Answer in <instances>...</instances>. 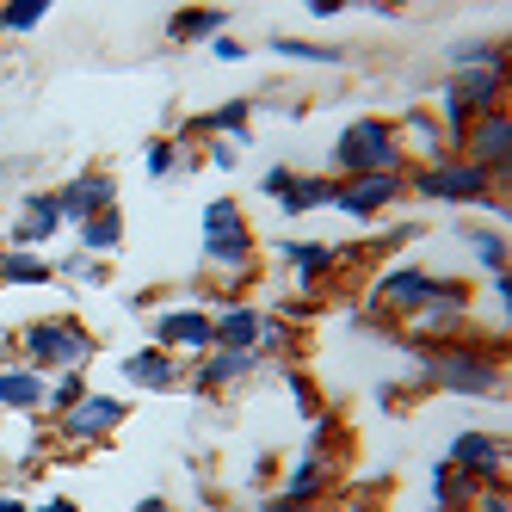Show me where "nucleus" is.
Listing matches in <instances>:
<instances>
[{
  "instance_id": "6e6552de",
  "label": "nucleus",
  "mask_w": 512,
  "mask_h": 512,
  "mask_svg": "<svg viewBox=\"0 0 512 512\" xmlns=\"http://www.w3.org/2000/svg\"><path fill=\"white\" fill-rule=\"evenodd\" d=\"M124 414L130 408L118 395H81L75 408L56 414V438H62V445H99V438H112L124 426Z\"/></svg>"
},
{
  "instance_id": "6ab92c4d",
  "label": "nucleus",
  "mask_w": 512,
  "mask_h": 512,
  "mask_svg": "<svg viewBox=\"0 0 512 512\" xmlns=\"http://www.w3.org/2000/svg\"><path fill=\"white\" fill-rule=\"evenodd\" d=\"M62 229V210H56V192H38L25 198V216L13 223V247H31V241H50Z\"/></svg>"
},
{
  "instance_id": "b1692460",
  "label": "nucleus",
  "mask_w": 512,
  "mask_h": 512,
  "mask_svg": "<svg viewBox=\"0 0 512 512\" xmlns=\"http://www.w3.org/2000/svg\"><path fill=\"white\" fill-rule=\"evenodd\" d=\"M315 204H334V179H290V192L278 198L284 216H303V210H315Z\"/></svg>"
},
{
  "instance_id": "0eeeda50",
  "label": "nucleus",
  "mask_w": 512,
  "mask_h": 512,
  "mask_svg": "<svg viewBox=\"0 0 512 512\" xmlns=\"http://www.w3.org/2000/svg\"><path fill=\"white\" fill-rule=\"evenodd\" d=\"M463 161L469 167H482L488 179H506L512 173V118H506V105H494V112H482L469 130H463Z\"/></svg>"
},
{
  "instance_id": "58836bf2",
  "label": "nucleus",
  "mask_w": 512,
  "mask_h": 512,
  "mask_svg": "<svg viewBox=\"0 0 512 512\" xmlns=\"http://www.w3.org/2000/svg\"><path fill=\"white\" fill-rule=\"evenodd\" d=\"M290 395H297L303 408H315V389H309V377H297V371H290Z\"/></svg>"
},
{
  "instance_id": "39448f33",
  "label": "nucleus",
  "mask_w": 512,
  "mask_h": 512,
  "mask_svg": "<svg viewBox=\"0 0 512 512\" xmlns=\"http://www.w3.org/2000/svg\"><path fill=\"white\" fill-rule=\"evenodd\" d=\"M463 321H469V290L457 278H432V290H426L408 315H401V327H408L414 340H438V346L457 340Z\"/></svg>"
},
{
  "instance_id": "f257e3e1",
  "label": "nucleus",
  "mask_w": 512,
  "mask_h": 512,
  "mask_svg": "<svg viewBox=\"0 0 512 512\" xmlns=\"http://www.w3.org/2000/svg\"><path fill=\"white\" fill-rule=\"evenodd\" d=\"M420 383L451 389V395H500L506 371H500V352H488V346H463V340H445V346H432V352H426Z\"/></svg>"
},
{
  "instance_id": "412c9836",
  "label": "nucleus",
  "mask_w": 512,
  "mask_h": 512,
  "mask_svg": "<svg viewBox=\"0 0 512 512\" xmlns=\"http://www.w3.org/2000/svg\"><path fill=\"white\" fill-rule=\"evenodd\" d=\"M247 112H253L247 99H229V105H216V112L192 118V136H229V142H247Z\"/></svg>"
},
{
  "instance_id": "473e14b6",
  "label": "nucleus",
  "mask_w": 512,
  "mask_h": 512,
  "mask_svg": "<svg viewBox=\"0 0 512 512\" xmlns=\"http://www.w3.org/2000/svg\"><path fill=\"white\" fill-rule=\"evenodd\" d=\"M149 173H155V179L179 173V142H149Z\"/></svg>"
},
{
  "instance_id": "a878e982",
  "label": "nucleus",
  "mask_w": 512,
  "mask_h": 512,
  "mask_svg": "<svg viewBox=\"0 0 512 512\" xmlns=\"http://www.w3.org/2000/svg\"><path fill=\"white\" fill-rule=\"evenodd\" d=\"M463 247L475 253V266H482L488 278L506 272V235H494V229H463Z\"/></svg>"
},
{
  "instance_id": "f8f14e48",
  "label": "nucleus",
  "mask_w": 512,
  "mask_h": 512,
  "mask_svg": "<svg viewBox=\"0 0 512 512\" xmlns=\"http://www.w3.org/2000/svg\"><path fill=\"white\" fill-rule=\"evenodd\" d=\"M155 346H161V352H198V358H204V352L216 346L210 309H192V303H186V309H161V315H155Z\"/></svg>"
},
{
  "instance_id": "2f4dec72",
  "label": "nucleus",
  "mask_w": 512,
  "mask_h": 512,
  "mask_svg": "<svg viewBox=\"0 0 512 512\" xmlns=\"http://www.w3.org/2000/svg\"><path fill=\"white\" fill-rule=\"evenodd\" d=\"M62 272H68V278H81V284H105V278H112V272H105L99 260H87V253H75V260H62V266H56V278H62Z\"/></svg>"
},
{
  "instance_id": "a19ab883",
  "label": "nucleus",
  "mask_w": 512,
  "mask_h": 512,
  "mask_svg": "<svg viewBox=\"0 0 512 512\" xmlns=\"http://www.w3.org/2000/svg\"><path fill=\"white\" fill-rule=\"evenodd\" d=\"M136 512H173V506H167L161 494H149V500H136Z\"/></svg>"
},
{
  "instance_id": "7ed1b4c3",
  "label": "nucleus",
  "mask_w": 512,
  "mask_h": 512,
  "mask_svg": "<svg viewBox=\"0 0 512 512\" xmlns=\"http://www.w3.org/2000/svg\"><path fill=\"white\" fill-rule=\"evenodd\" d=\"M334 167L346 179H371V173H401V136L389 118H352L334 136Z\"/></svg>"
},
{
  "instance_id": "9d476101",
  "label": "nucleus",
  "mask_w": 512,
  "mask_h": 512,
  "mask_svg": "<svg viewBox=\"0 0 512 512\" xmlns=\"http://www.w3.org/2000/svg\"><path fill=\"white\" fill-rule=\"evenodd\" d=\"M401 192H408V173H371V179H346V186H334V210L352 216V223H371V216L383 204H395Z\"/></svg>"
},
{
  "instance_id": "e433bc0d",
  "label": "nucleus",
  "mask_w": 512,
  "mask_h": 512,
  "mask_svg": "<svg viewBox=\"0 0 512 512\" xmlns=\"http://www.w3.org/2000/svg\"><path fill=\"white\" fill-rule=\"evenodd\" d=\"M210 50H216V56H223V62H241V56H247V50H241L235 38H210Z\"/></svg>"
},
{
  "instance_id": "4be33fe9",
  "label": "nucleus",
  "mask_w": 512,
  "mask_h": 512,
  "mask_svg": "<svg viewBox=\"0 0 512 512\" xmlns=\"http://www.w3.org/2000/svg\"><path fill=\"white\" fill-rule=\"evenodd\" d=\"M0 284H56V266L38 260L31 247H7L0 253Z\"/></svg>"
},
{
  "instance_id": "bb28decb",
  "label": "nucleus",
  "mask_w": 512,
  "mask_h": 512,
  "mask_svg": "<svg viewBox=\"0 0 512 512\" xmlns=\"http://www.w3.org/2000/svg\"><path fill=\"white\" fill-rule=\"evenodd\" d=\"M272 50L290 56V62H315V68H340L346 62V50H334V44H303V38H272Z\"/></svg>"
},
{
  "instance_id": "393cba45",
  "label": "nucleus",
  "mask_w": 512,
  "mask_h": 512,
  "mask_svg": "<svg viewBox=\"0 0 512 512\" xmlns=\"http://www.w3.org/2000/svg\"><path fill=\"white\" fill-rule=\"evenodd\" d=\"M321 488H327V451H309L297 469L284 475V494H297V500H315Z\"/></svg>"
},
{
  "instance_id": "f03ea898",
  "label": "nucleus",
  "mask_w": 512,
  "mask_h": 512,
  "mask_svg": "<svg viewBox=\"0 0 512 512\" xmlns=\"http://www.w3.org/2000/svg\"><path fill=\"white\" fill-rule=\"evenodd\" d=\"M19 352L31 371H87L93 364V334L75 321V315H50V321H31L19 334Z\"/></svg>"
},
{
  "instance_id": "423d86ee",
  "label": "nucleus",
  "mask_w": 512,
  "mask_h": 512,
  "mask_svg": "<svg viewBox=\"0 0 512 512\" xmlns=\"http://www.w3.org/2000/svg\"><path fill=\"white\" fill-rule=\"evenodd\" d=\"M204 260L216 272H247L253 266V229H247V216L235 210V198L204 204Z\"/></svg>"
},
{
  "instance_id": "cd10ccee",
  "label": "nucleus",
  "mask_w": 512,
  "mask_h": 512,
  "mask_svg": "<svg viewBox=\"0 0 512 512\" xmlns=\"http://www.w3.org/2000/svg\"><path fill=\"white\" fill-rule=\"evenodd\" d=\"M451 68H506V44H488V38L451 44Z\"/></svg>"
},
{
  "instance_id": "5701e85b",
  "label": "nucleus",
  "mask_w": 512,
  "mask_h": 512,
  "mask_svg": "<svg viewBox=\"0 0 512 512\" xmlns=\"http://www.w3.org/2000/svg\"><path fill=\"white\" fill-rule=\"evenodd\" d=\"M118 247H124V216L118 210H99V216H87V223H81V253H87V260L118 253Z\"/></svg>"
},
{
  "instance_id": "c85d7f7f",
  "label": "nucleus",
  "mask_w": 512,
  "mask_h": 512,
  "mask_svg": "<svg viewBox=\"0 0 512 512\" xmlns=\"http://www.w3.org/2000/svg\"><path fill=\"white\" fill-rule=\"evenodd\" d=\"M44 13H50V0H7L0 7V31H38Z\"/></svg>"
},
{
  "instance_id": "dca6fc26",
  "label": "nucleus",
  "mask_w": 512,
  "mask_h": 512,
  "mask_svg": "<svg viewBox=\"0 0 512 512\" xmlns=\"http://www.w3.org/2000/svg\"><path fill=\"white\" fill-rule=\"evenodd\" d=\"M124 383L130 389H155V395H167V389H179V364H173V352H161V346H142V352H130L124 364Z\"/></svg>"
},
{
  "instance_id": "7c9ffc66",
  "label": "nucleus",
  "mask_w": 512,
  "mask_h": 512,
  "mask_svg": "<svg viewBox=\"0 0 512 512\" xmlns=\"http://www.w3.org/2000/svg\"><path fill=\"white\" fill-rule=\"evenodd\" d=\"M87 395V383H81V371H62V383H50V401H44V408H75V401Z\"/></svg>"
},
{
  "instance_id": "4c0bfd02",
  "label": "nucleus",
  "mask_w": 512,
  "mask_h": 512,
  "mask_svg": "<svg viewBox=\"0 0 512 512\" xmlns=\"http://www.w3.org/2000/svg\"><path fill=\"white\" fill-rule=\"evenodd\" d=\"M210 167L229 173V167H235V142H216V149H210Z\"/></svg>"
},
{
  "instance_id": "79ce46f5",
  "label": "nucleus",
  "mask_w": 512,
  "mask_h": 512,
  "mask_svg": "<svg viewBox=\"0 0 512 512\" xmlns=\"http://www.w3.org/2000/svg\"><path fill=\"white\" fill-rule=\"evenodd\" d=\"M0 512H31V506H25V500H13L7 488H0Z\"/></svg>"
},
{
  "instance_id": "1a4fd4ad",
  "label": "nucleus",
  "mask_w": 512,
  "mask_h": 512,
  "mask_svg": "<svg viewBox=\"0 0 512 512\" xmlns=\"http://www.w3.org/2000/svg\"><path fill=\"white\" fill-rule=\"evenodd\" d=\"M445 463L463 475V482H475V488L506 482V445H500L494 432H457L451 451H445Z\"/></svg>"
},
{
  "instance_id": "4468645a",
  "label": "nucleus",
  "mask_w": 512,
  "mask_h": 512,
  "mask_svg": "<svg viewBox=\"0 0 512 512\" xmlns=\"http://www.w3.org/2000/svg\"><path fill=\"white\" fill-rule=\"evenodd\" d=\"M426 290H432V278H426V272H414V266H395V272H383V278H377V297H371V309L401 321V315H408V309L426 297Z\"/></svg>"
},
{
  "instance_id": "a211bd4d",
  "label": "nucleus",
  "mask_w": 512,
  "mask_h": 512,
  "mask_svg": "<svg viewBox=\"0 0 512 512\" xmlns=\"http://www.w3.org/2000/svg\"><path fill=\"white\" fill-rule=\"evenodd\" d=\"M223 25H229L223 7H179L167 19V38L173 44H210V38H223Z\"/></svg>"
},
{
  "instance_id": "9b49d317",
  "label": "nucleus",
  "mask_w": 512,
  "mask_h": 512,
  "mask_svg": "<svg viewBox=\"0 0 512 512\" xmlns=\"http://www.w3.org/2000/svg\"><path fill=\"white\" fill-rule=\"evenodd\" d=\"M56 210H62V223H87V216H99V210H118V179L112 173H81V179H68V186L56 192Z\"/></svg>"
},
{
  "instance_id": "72a5a7b5",
  "label": "nucleus",
  "mask_w": 512,
  "mask_h": 512,
  "mask_svg": "<svg viewBox=\"0 0 512 512\" xmlns=\"http://www.w3.org/2000/svg\"><path fill=\"white\" fill-rule=\"evenodd\" d=\"M469 512H512V500H506V482H494V488H475Z\"/></svg>"
},
{
  "instance_id": "aec40b11",
  "label": "nucleus",
  "mask_w": 512,
  "mask_h": 512,
  "mask_svg": "<svg viewBox=\"0 0 512 512\" xmlns=\"http://www.w3.org/2000/svg\"><path fill=\"white\" fill-rule=\"evenodd\" d=\"M278 253H284V260H290V272H297L303 284H321L327 272H334V260H340V253L327 247V241H284Z\"/></svg>"
},
{
  "instance_id": "ea45409f",
  "label": "nucleus",
  "mask_w": 512,
  "mask_h": 512,
  "mask_svg": "<svg viewBox=\"0 0 512 512\" xmlns=\"http://www.w3.org/2000/svg\"><path fill=\"white\" fill-rule=\"evenodd\" d=\"M31 512H81V506L68 500V494H56V500H44V506H31Z\"/></svg>"
},
{
  "instance_id": "c9c22d12",
  "label": "nucleus",
  "mask_w": 512,
  "mask_h": 512,
  "mask_svg": "<svg viewBox=\"0 0 512 512\" xmlns=\"http://www.w3.org/2000/svg\"><path fill=\"white\" fill-rule=\"evenodd\" d=\"M315 500H297V494H272V500H260V512H309Z\"/></svg>"
},
{
  "instance_id": "2eb2a0df",
  "label": "nucleus",
  "mask_w": 512,
  "mask_h": 512,
  "mask_svg": "<svg viewBox=\"0 0 512 512\" xmlns=\"http://www.w3.org/2000/svg\"><path fill=\"white\" fill-rule=\"evenodd\" d=\"M253 364H260V352H223V346H210L204 364L192 371V389H198V395H216V389H229V383L253 377Z\"/></svg>"
},
{
  "instance_id": "20e7f679",
  "label": "nucleus",
  "mask_w": 512,
  "mask_h": 512,
  "mask_svg": "<svg viewBox=\"0 0 512 512\" xmlns=\"http://www.w3.org/2000/svg\"><path fill=\"white\" fill-rule=\"evenodd\" d=\"M408 192L414 198H438V204H488L494 216L506 210L494 198V179L482 167H469V161H426L420 173H408Z\"/></svg>"
},
{
  "instance_id": "ddd939ff",
  "label": "nucleus",
  "mask_w": 512,
  "mask_h": 512,
  "mask_svg": "<svg viewBox=\"0 0 512 512\" xmlns=\"http://www.w3.org/2000/svg\"><path fill=\"white\" fill-rule=\"evenodd\" d=\"M210 334L223 352H260V334H266V309L253 303H223L210 309Z\"/></svg>"
},
{
  "instance_id": "f3484780",
  "label": "nucleus",
  "mask_w": 512,
  "mask_h": 512,
  "mask_svg": "<svg viewBox=\"0 0 512 512\" xmlns=\"http://www.w3.org/2000/svg\"><path fill=\"white\" fill-rule=\"evenodd\" d=\"M50 401V383L31 371V364H19V371H0V408H13V414H38Z\"/></svg>"
},
{
  "instance_id": "c756f323",
  "label": "nucleus",
  "mask_w": 512,
  "mask_h": 512,
  "mask_svg": "<svg viewBox=\"0 0 512 512\" xmlns=\"http://www.w3.org/2000/svg\"><path fill=\"white\" fill-rule=\"evenodd\" d=\"M395 136H408V142H420V149H426L432 161H438V149H445V130H438V124H432L426 112H414V118H408V130H395Z\"/></svg>"
},
{
  "instance_id": "f704fd0d",
  "label": "nucleus",
  "mask_w": 512,
  "mask_h": 512,
  "mask_svg": "<svg viewBox=\"0 0 512 512\" xmlns=\"http://www.w3.org/2000/svg\"><path fill=\"white\" fill-rule=\"evenodd\" d=\"M290 179H297V173H290V167H266V179H260V192H266V198H284V192H290Z\"/></svg>"
}]
</instances>
